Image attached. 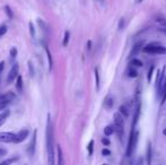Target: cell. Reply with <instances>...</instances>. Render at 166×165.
<instances>
[{"mask_svg":"<svg viewBox=\"0 0 166 165\" xmlns=\"http://www.w3.org/2000/svg\"><path fill=\"white\" fill-rule=\"evenodd\" d=\"M162 101H160V104H164L166 101V78L164 80V84H163V87H162Z\"/></svg>","mask_w":166,"mask_h":165,"instance_id":"obj_21","label":"cell"},{"mask_svg":"<svg viewBox=\"0 0 166 165\" xmlns=\"http://www.w3.org/2000/svg\"><path fill=\"white\" fill-rule=\"evenodd\" d=\"M45 52H46V57H48V60H49V70L51 72L52 68H53V60H52L51 52H50V50H49L48 46H45Z\"/></svg>","mask_w":166,"mask_h":165,"instance_id":"obj_18","label":"cell"},{"mask_svg":"<svg viewBox=\"0 0 166 165\" xmlns=\"http://www.w3.org/2000/svg\"><path fill=\"white\" fill-rule=\"evenodd\" d=\"M18 69H19L18 64H13V67L10 68V72H9V74H8L7 82H14V80L17 78V76H18Z\"/></svg>","mask_w":166,"mask_h":165,"instance_id":"obj_7","label":"cell"},{"mask_svg":"<svg viewBox=\"0 0 166 165\" xmlns=\"http://www.w3.org/2000/svg\"><path fill=\"white\" fill-rule=\"evenodd\" d=\"M5 11H6V14H7V16L9 17V18H13L14 17V14H13V11H11L10 7L9 6H5Z\"/></svg>","mask_w":166,"mask_h":165,"instance_id":"obj_32","label":"cell"},{"mask_svg":"<svg viewBox=\"0 0 166 165\" xmlns=\"http://www.w3.org/2000/svg\"><path fill=\"white\" fill-rule=\"evenodd\" d=\"M69 38H70V33H69L68 31H66V32H65V36H63V41H62V45H63V46H67V45H68Z\"/></svg>","mask_w":166,"mask_h":165,"instance_id":"obj_28","label":"cell"},{"mask_svg":"<svg viewBox=\"0 0 166 165\" xmlns=\"http://www.w3.org/2000/svg\"><path fill=\"white\" fill-rule=\"evenodd\" d=\"M142 51L145 53L149 54H166V48L157 43H151L142 48Z\"/></svg>","mask_w":166,"mask_h":165,"instance_id":"obj_3","label":"cell"},{"mask_svg":"<svg viewBox=\"0 0 166 165\" xmlns=\"http://www.w3.org/2000/svg\"><path fill=\"white\" fill-rule=\"evenodd\" d=\"M36 135H37V131H36V130H34L33 137H32L30 145H28V147H27V153H28V155H31V156H33L34 153H35V146H36Z\"/></svg>","mask_w":166,"mask_h":165,"instance_id":"obj_8","label":"cell"},{"mask_svg":"<svg viewBox=\"0 0 166 165\" xmlns=\"http://www.w3.org/2000/svg\"><path fill=\"white\" fill-rule=\"evenodd\" d=\"M114 132V127H112V126H107V127L104 128V135L105 136H111L112 134Z\"/></svg>","mask_w":166,"mask_h":165,"instance_id":"obj_26","label":"cell"},{"mask_svg":"<svg viewBox=\"0 0 166 165\" xmlns=\"http://www.w3.org/2000/svg\"><path fill=\"white\" fill-rule=\"evenodd\" d=\"M102 144L105 145V146H109V145H110V140H109L107 138H103L102 139Z\"/></svg>","mask_w":166,"mask_h":165,"instance_id":"obj_40","label":"cell"},{"mask_svg":"<svg viewBox=\"0 0 166 165\" xmlns=\"http://www.w3.org/2000/svg\"><path fill=\"white\" fill-rule=\"evenodd\" d=\"M159 32H162V33L166 34V27H160V28H158Z\"/></svg>","mask_w":166,"mask_h":165,"instance_id":"obj_43","label":"cell"},{"mask_svg":"<svg viewBox=\"0 0 166 165\" xmlns=\"http://www.w3.org/2000/svg\"><path fill=\"white\" fill-rule=\"evenodd\" d=\"M113 104H114V100H113V98H112L110 95H109V96L105 98L104 105H105V108H106L107 110H111L112 108H113Z\"/></svg>","mask_w":166,"mask_h":165,"instance_id":"obj_17","label":"cell"},{"mask_svg":"<svg viewBox=\"0 0 166 165\" xmlns=\"http://www.w3.org/2000/svg\"><path fill=\"white\" fill-rule=\"evenodd\" d=\"M154 69H155V67L154 66H151L149 69H148V74H147V80L149 82H150L151 80V77H153V72H154Z\"/></svg>","mask_w":166,"mask_h":165,"instance_id":"obj_31","label":"cell"},{"mask_svg":"<svg viewBox=\"0 0 166 165\" xmlns=\"http://www.w3.org/2000/svg\"><path fill=\"white\" fill-rule=\"evenodd\" d=\"M132 165H144V160L141 157H138L136 160V161L133 162V163H131Z\"/></svg>","mask_w":166,"mask_h":165,"instance_id":"obj_35","label":"cell"},{"mask_svg":"<svg viewBox=\"0 0 166 165\" xmlns=\"http://www.w3.org/2000/svg\"><path fill=\"white\" fill-rule=\"evenodd\" d=\"M9 104H10V102H8V101H0V111H1V112L5 111Z\"/></svg>","mask_w":166,"mask_h":165,"instance_id":"obj_29","label":"cell"},{"mask_svg":"<svg viewBox=\"0 0 166 165\" xmlns=\"http://www.w3.org/2000/svg\"><path fill=\"white\" fill-rule=\"evenodd\" d=\"M130 64H132L133 67H138V68H140V67H142V66H144L142 61L139 60V59H136V58H133L132 60H131Z\"/></svg>","mask_w":166,"mask_h":165,"instance_id":"obj_25","label":"cell"},{"mask_svg":"<svg viewBox=\"0 0 166 165\" xmlns=\"http://www.w3.org/2000/svg\"><path fill=\"white\" fill-rule=\"evenodd\" d=\"M16 95L13 92H7L5 94H0V101H8L11 102L13 100H15Z\"/></svg>","mask_w":166,"mask_h":165,"instance_id":"obj_12","label":"cell"},{"mask_svg":"<svg viewBox=\"0 0 166 165\" xmlns=\"http://www.w3.org/2000/svg\"><path fill=\"white\" fill-rule=\"evenodd\" d=\"M138 137H139V131L132 129L131 132H130L129 143H128V147H127V152H126L127 156H131L135 153V150L137 148V143H138Z\"/></svg>","mask_w":166,"mask_h":165,"instance_id":"obj_2","label":"cell"},{"mask_svg":"<svg viewBox=\"0 0 166 165\" xmlns=\"http://www.w3.org/2000/svg\"><path fill=\"white\" fill-rule=\"evenodd\" d=\"M16 161H18V157H17V156H14V157L8 158V160H6V161L1 162L0 165H11L13 163H15Z\"/></svg>","mask_w":166,"mask_h":165,"instance_id":"obj_23","label":"cell"},{"mask_svg":"<svg viewBox=\"0 0 166 165\" xmlns=\"http://www.w3.org/2000/svg\"><path fill=\"white\" fill-rule=\"evenodd\" d=\"M151 157H153V153H151V144L148 143L147 152H146V162H147V165H151Z\"/></svg>","mask_w":166,"mask_h":165,"instance_id":"obj_14","label":"cell"},{"mask_svg":"<svg viewBox=\"0 0 166 165\" xmlns=\"http://www.w3.org/2000/svg\"><path fill=\"white\" fill-rule=\"evenodd\" d=\"M28 134H30L28 129H23V130H20V131L16 135V138H15V141H14V143L19 144V143H22V141H24V140L28 137Z\"/></svg>","mask_w":166,"mask_h":165,"instance_id":"obj_9","label":"cell"},{"mask_svg":"<svg viewBox=\"0 0 166 165\" xmlns=\"http://www.w3.org/2000/svg\"><path fill=\"white\" fill-rule=\"evenodd\" d=\"M37 24L40 25L41 30L43 31V32H48V25H46V23L43 22V19H41V18L37 19Z\"/></svg>","mask_w":166,"mask_h":165,"instance_id":"obj_27","label":"cell"},{"mask_svg":"<svg viewBox=\"0 0 166 165\" xmlns=\"http://www.w3.org/2000/svg\"><path fill=\"white\" fill-rule=\"evenodd\" d=\"M163 134H164V135L166 136V129H164V130H163Z\"/></svg>","mask_w":166,"mask_h":165,"instance_id":"obj_45","label":"cell"},{"mask_svg":"<svg viewBox=\"0 0 166 165\" xmlns=\"http://www.w3.org/2000/svg\"><path fill=\"white\" fill-rule=\"evenodd\" d=\"M5 155H7V149L0 148V157H1V156H5Z\"/></svg>","mask_w":166,"mask_h":165,"instance_id":"obj_39","label":"cell"},{"mask_svg":"<svg viewBox=\"0 0 166 165\" xmlns=\"http://www.w3.org/2000/svg\"><path fill=\"white\" fill-rule=\"evenodd\" d=\"M142 1H144V0H136L137 4H140V2H142Z\"/></svg>","mask_w":166,"mask_h":165,"instance_id":"obj_44","label":"cell"},{"mask_svg":"<svg viewBox=\"0 0 166 165\" xmlns=\"http://www.w3.org/2000/svg\"><path fill=\"white\" fill-rule=\"evenodd\" d=\"M165 70L166 68L164 67L158 72H157V79H156V90H157V94L162 93V87L163 84H164V80H165Z\"/></svg>","mask_w":166,"mask_h":165,"instance_id":"obj_5","label":"cell"},{"mask_svg":"<svg viewBox=\"0 0 166 165\" xmlns=\"http://www.w3.org/2000/svg\"><path fill=\"white\" fill-rule=\"evenodd\" d=\"M4 68H5V62H4V61H1V62H0V74L2 72Z\"/></svg>","mask_w":166,"mask_h":165,"instance_id":"obj_42","label":"cell"},{"mask_svg":"<svg viewBox=\"0 0 166 165\" xmlns=\"http://www.w3.org/2000/svg\"><path fill=\"white\" fill-rule=\"evenodd\" d=\"M16 88L18 92H23V77L20 75L17 76V82H16Z\"/></svg>","mask_w":166,"mask_h":165,"instance_id":"obj_22","label":"cell"},{"mask_svg":"<svg viewBox=\"0 0 166 165\" xmlns=\"http://www.w3.org/2000/svg\"><path fill=\"white\" fill-rule=\"evenodd\" d=\"M95 82H96V90H100V72H98V68H95Z\"/></svg>","mask_w":166,"mask_h":165,"instance_id":"obj_24","label":"cell"},{"mask_svg":"<svg viewBox=\"0 0 166 165\" xmlns=\"http://www.w3.org/2000/svg\"><path fill=\"white\" fill-rule=\"evenodd\" d=\"M127 76L130 77V78H136V77H138V72H137L135 68L130 67L127 69Z\"/></svg>","mask_w":166,"mask_h":165,"instance_id":"obj_19","label":"cell"},{"mask_svg":"<svg viewBox=\"0 0 166 165\" xmlns=\"http://www.w3.org/2000/svg\"><path fill=\"white\" fill-rule=\"evenodd\" d=\"M28 67H30V69H31V76L33 77V76H34V70H33V67H32V62H28Z\"/></svg>","mask_w":166,"mask_h":165,"instance_id":"obj_41","label":"cell"},{"mask_svg":"<svg viewBox=\"0 0 166 165\" xmlns=\"http://www.w3.org/2000/svg\"><path fill=\"white\" fill-rule=\"evenodd\" d=\"M7 25H5V24L0 25V38H2L5 34L7 33Z\"/></svg>","mask_w":166,"mask_h":165,"instance_id":"obj_30","label":"cell"},{"mask_svg":"<svg viewBox=\"0 0 166 165\" xmlns=\"http://www.w3.org/2000/svg\"><path fill=\"white\" fill-rule=\"evenodd\" d=\"M28 25H30L31 36H32V38H34V36H35V28H34V25H33V23H32V22H30V24H28Z\"/></svg>","mask_w":166,"mask_h":165,"instance_id":"obj_34","label":"cell"},{"mask_svg":"<svg viewBox=\"0 0 166 165\" xmlns=\"http://www.w3.org/2000/svg\"><path fill=\"white\" fill-rule=\"evenodd\" d=\"M9 116H10V111L9 110H5V111L0 113V127L6 122V120H7V118Z\"/></svg>","mask_w":166,"mask_h":165,"instance_id":"obj_13","label":"cell"},{"mask_svg":"<svg viewBox=\"0 0 166 165\" xmlns=\"http://www.w3.org/2000/svg\"><path fill=\"white\" fill-rule=\"evenodd\" d=\"M113 119H114V126H115V130L118 132L119 138L121 139L122 136H123V131H124V123H123V118L119 112L114 113L113 116Z\"/></svg>","mask_w":166,"mask_h":165,"instance_id":"obj_4","label":"cell"},{"mask_svg":"<svg viewBox=\"0 0 166 165\" xmlns=\"http://www.w3.org/2000/svg\"><path fill=\"white\" fill-rule=\"evenodd\" d=\"M124 25H126V20H124V18H121L120 19V23H119V30L120 31L123 30Z\"/></svg>","mask_w":166,"mask_h":165,"instance_id":"obj_37","label":"cell"},{"mask_svg":"<svg viewBox=\"0 0 166 165\" xmlns=\"http://www.w3.org/2000/svg\"><path fill=\"white\" fill-rule=\"evenodd\" d=\"M57 152H58V165H65V158H63V153L61 147H57Z\"/></svg>","mask_w":166,"mask_h":165,"instance_id":"obj_15","label":"cell"},{"mask_svg":"<svg viewBox=\"0 0 166 165\" xmlns=\"http://www.w3.org/2000/svg\"><path fill=\"white\" fill-rule=\"evenodd\" d=\"M103 165H107V164H103Z\"/></svg>","mask_w":166,"mask_h":165,"instance_id":"obj_46","label":"cell"},{"mask_svg":"<svg viewBox=\"0 0 166 165\" xmlns=\"http://www.w3.org/2000/svg\"><path fill=\"white\" fill-rule=\"evenodd\" d=\"M119 113L122 116V118H128L129 116V110L127 108L126 105H121L120 108H119Z\"/></svg>","mask_w":166,"mask_h":165,"instance_id":"obj_16","label":"cell"},{"mask_svg":"<svg viewBox=\"0 0 166 165\" xmlns=\"http://www.w3.org/2000/svg\"><path fill=\"white\" fill-rule=\"evenodd\" d=\"M140 109H141V104L138 103L136 106V110H135V116H133V122H132V129H135L138 123V120H139V116H140Z\"/></svg>","mask_w":166,"mask_h":165,"instance_id":"obj_11","label":"cell"},{"mask_svg":"<svg viewBox=\"0 0 166 165\" xmlns=\"http://www.w3.org/2000/svg\"><path fill=\"white\" fill-rule=\"evenodd\" d=\"M87 149H88V154L93 155V149H94V140H90L87 146Z\"/></svg>","mask_w":166,"mask_h":165,"instance_id":"obj_33","label":"cell"},{"mask_svg":"<svg viewBox=\"0 0 166 165\" xmlns=\"http://www.w3.org/2000/svg\"><path fill=\"white\" fill-rule=\"evenodd\" d=\"M9 54H10V57L13 58V59H15L16 56H17V49H16V48H13V49H10V52H9Z\"/></svg>","mask_w":166,"mask_h":165,"instance_id":"obj_36","label":"cell"},{"mask_svg":"<svg viewBox=\"0 0 166 165\" xmlns=\"http://www.w3.org/2000/svg\"><path fill=\"white\" fill-rule=\"evenodd\" d=\"M102 154H103L104 156H110L111 152H110V149H107V148H104V149L102 150Z\"/></svg>","mask_w":166,"mask_h":165,"instance_id":"obj_38","label":"cell"},{"mask_svg":"<svg viewBox=\"0 0 166 165\" xmlns=\"http://www.w3.org/2000/svg\"><path fill=\"white\" fill-rule=\"evenodd\" d=\"M16 135L13 132H0V143H14Z\"/></svg>","mask_w":166,"mask_h":165,"instance_id":"obj_6","label":"cell"},{"mask_svg":"<svg viewBox=\"0 0 166 165\" xmlns=\"http://www.w3.org/2000/svg\"><path fill=\"white\" fill-rule=\"evenodd\" d=\"M155 22L157 23V24H159V26L160 27H166L165 17H163V16H157V17H155Z\"/></svg>","mask_w":166,"mask_h":165,"instance_id":"obj_20","label":"cell"},{"mask_svg":"<svg viewBox=\"0 0 166 165\" xmlns=\"http://www.w3.org/2000/svg\"><path fill=\"white\" fill-rule=\"evenodd\" d=\"M45 137H46V153H48L49 164L53 165L54 163V146H53V126L51 122V116H48L46 121V130H45Z\"/></svg>","mask_w":166,"mask_h":165,"instance_id":"obj_1","label":"cell"},{"mask_svg":"<svg viewBox=\"0 0 166 165\" xmlns=\"http://www.w3.org/2000/svg\"><path fill=\"white\" fill-rule=\"evenodd\" d=\"M142 45H144V42L140 41V42H138V43H136V44L132 46V49H131V51H130V57H135L137 56L138 53L140 52L141 50H142Z\"/></svg>","mask_w":166,"mask_h":165,"instance_id":"obj_10","label":"cell"}]
</instances>
